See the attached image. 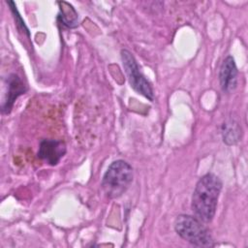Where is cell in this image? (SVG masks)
Wrapping results in <instances>:
<instances>
[{
	"mask_svg": "<svg viewBox=\"0 0 248 248\" xmlns=\"http://www.w3.org/2000/svg\"><path fill=\"white\" fill-rule=\"evenodd\" d=\"M237 67L234 58L228 55L222 62L219 70V81L223 92L231 93L237 85Z\"/></svg>",
	"mask_w": 248,
	"mask_h": 248,
	"instance_id": "cell-7",
	"label": "cell"
},
{
	"mask_svg": "<svg viewBox=\"0 0 248 248\" xmlns=\"http://www.w3.org/2000/svg\"><path fill=\"white\" fill-rule=\"evenodd\" d=\"M7 93L1 106V110L3 113H10L16 100L20 96L25 94L27 91L26 85L23 83L21 78L16 74H10L6 78Z\"/></svg>",
	"mask_w": 248,
	"mask_h": 248,
	"instance_id": "cell-6",
	"label": "cell"
},
{
	"mask_svg": "<svg viewBox=\"0 0 248 248\" xmlns=\"http://www.w3.org/2000/svg\"><path fill=\"white\" fill-rule=\"evenodd\" d=\"M121 61L124 68V71L127 75L129 83L131 87L139 94L142 95L149 101L154 100L153 89L145 78V77L140 71V67L138 65L137 60L134 55L127 49H122L120 52Z\"/></svg>",
	"mask_w": 248,
	"mask_h": 248,
	"instance_id": "cell-4",
	"label": "cell"
},
{
	"mask_svg": "<svg viewBox=\"0 0 248 248\" xmlns=\"http://www.w3.org/2000/svg\"><path fill=\"white\" fill-rule=\"evenodd\" d=\"M7 4L9 5L10 10H11L12 14L14 15V18H15V20H16V24L17 25L18 29H20L24 34H26V35L29 37V36H30V32H29L27 26L25 25L24 20L22 19L21 16L19 15V13H18V11H17V9H16V6L15 2H13V1H7Z\"/></svg>",
	"mask_w": 248,
	"mask_h": 248,
	"instance_id": "cell-10",
	"label": "cell"
},
{
	"mask_svg": "<svg viewBox=\"0 0 248 248\" xmlns=\"http://www.w3.org/2000/svg\"><path fill=\"white\" fill-rule=\"evenodd\" d=\"M57 4L60 6V14L58 16V18L60 21L70 28H75L78 25V14L76 10L73 8V6L65 1L57 2Z\"/></svg>",
	"mask_w": 248,
	"mask_h": 248,
	"instance_id": "cell-9",
	"label": "cell"
},
{
	"mask_svg": "<svg viewBox=\"0 0 248 248\" xmlns=\"http://www.w3.org/2000/svg\"><path fill=\"white\" fill-rule=\"evenodd\" d=\"M222 186L220 177L212 172L202 175L195 186L191 208L194 215L204 224L210 223L215 216Z\"/></svg>",
	"mask_w": 248,
	"mask_h": 248,
	"instance_id": "cell-1",
	"label": "cell"
},
{
	"mask_svg": "<svg viewBox=\"0 0 248 248\" xmlns=\"http://www.w3.org/2000/svg\"><path fill=\"white\" fill-rule=\"evenodd\" d=\"M221 133L223 141L228 145H233L241 140L242 130L235 120L228 119L222 124Z\"/></svg>",
	"mask_w": 248,
	"mask_h": 248,
	"instance_id": "cell-8",
	"label": "cell"
},
{
	"mask_svg": "<svg viewBox=\"0 0 248 248\" xmlns=\"http://www.w3.org/2000/svg\"><path fill=\"white\" fill-rule=\"evenodd\" d=\"M175 232L185 241L197 247H213L214 240L209 230L195 215L180 214L174 221Z\"/></svg>",
	"mask_w": 248,
	"mask_h": 248,
	"instance_id": "cell-3",
	"label": "cell"
},
{
	"mask_svg": "<svg viewBox=\"0 0 248 248\" xmlns=\"http://www.w3.org/2000/svg\"><path fill=\"white\" fill-rule=\"evenodd\" d=\"M133 168L124 160L113 161L102 178V189L108 199L120 198L133 181Z\"/></svg>",
	"mask_w": 248,
	"mask_h": 248,
	"instance_id": "cell-2",
	"label": "cell"
},
{
	"mask_svg": "<svg viewBox=\"0 0 248 248\" xmlns=\"http://www.w3.org/2000/svg\"><path fill=\"white\" fill-rule=\"evenodd\" d=\"M67 152L64 141L58 140H42L37 156L50 166H56Z\"/></svg>",
	"mask_w": 248,
	"mask_h": 248,
	"instance_id": "cell-5",
	"label": "cell"
}]
</instances>
